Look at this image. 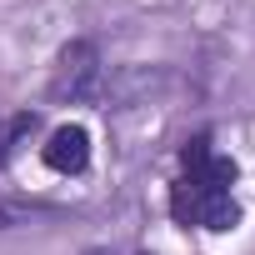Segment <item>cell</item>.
Instances as JSON below:
<instances>
[{
    "mask_svg": "<svg viewBox=\"0 0 255 255\" xmlns=\"http://www.w3.org/2000/svg\"><path fill=\"white\" fill-rule=\"evenodd\" d=\"M235 180H240V165L215 150L210 130L190 135L180 145V175L170 180V195H165L170 220L185 225V230H210V235L235 230L240 225Z\"/></svg>",
    "mask_w": 255,
    "mask_h": 255,
    "instance_id": "obj_1",
    "label": "cell"
},
{
    "mask_svg": "<svg viewBox=\"0 0 255 255\" xmlns=\"http://www.w3.org/2000/svg\"><path fill=\"white\" fill-rule=\"evenodd\" d=\"M105 95V60L95 40H65L55 50L50 80H45V100L50 105H95Z\"/></svg>",
    "mask_w": 255,
    "mask_h": 255,
    "instance_id": "obj_2",
    "label": "cell"
},
{
    "mask_svg": "<svg viewBox=\"0 0 255 255\" xmlns=\"http://www.w3.org/2000/svg\"><path fill=\"white\" fill-rule=\"evenodd\" d=\"M40 160L55 175H85L90 170V130H85L80 120L55 125V130L45 135V145H40Z\"/></svg>",
    "mask_w": 255,
    "mask_h": 255,
    "instance_id": "obj_3",
    "label": "cell"
},
{
    "mask_svg": "<svg viewBox=\"0 0 255 255\" xmlns=\"http://www.w3.org/2000/svg\"><path fill=\"white\" fill-rule=\"evenodd\" d=\"M35 135H40V110H15L10 120H0V170H5L20 155V145L35 140Z\"/></svg>",
    "mask_w": 255,
    "mask_h": 255,
    "instance_id": "obj_4",
    "label": "cell"
},
{
    "mask_svg": "<svg viewBox=\"0 0 255 255\" xmlns=\"http://www.w3.org/2000/svg\"><path fill=\"white\" fill-rule=\"evenodd\" d=\"M35 215H50L45 200H25V195H0V230H15Z\"/></svg>",
    "mask_w": 255,
    "mask_h": 255,
    "instance_id": "obj_5",
    "label": "cell"
},
{
    "mask_svg": "<svg viewBox=\"0 0 255 255\" xmlns=\"http://www.w3.org/2000/svg\"><path fill=\"white\" fill-rule=\"evenodd\" d=\"M85 255H110V250H105V245H95V250H85Z\"/></svg>",
    "mask_w": 255,
    "mask_h": 255,
    "instance_id": "obj_6",
    "label": "cell"
}]
</instances>
